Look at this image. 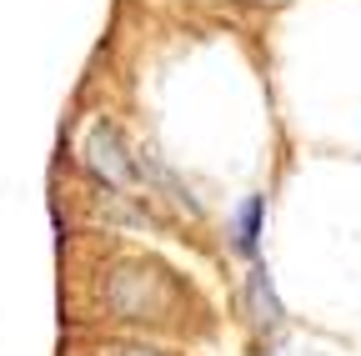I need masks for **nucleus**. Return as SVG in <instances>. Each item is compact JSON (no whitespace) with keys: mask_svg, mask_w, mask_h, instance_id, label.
<instances>
[{"mask_svg":"<svg viewBox=\"0 0 361 356\" xmlns=\"http://www.w3.org/2000/svg\"><path fill=\"white\" fill-rule=\"evenodd\" d=\"M85 161H90V171L101 176L106 186H130V181H146V161L135 156L130 146H126V136L116 125H96L90 130V141H85Z\"/></svg>","mask_w":361,"mask_h":356,"instance_id":"f257e3e1","label":"nucleus"},{"mask_svg":"<svg viewBox=\"0 0 361 356\" xmlns=\"http://www.w3.org/2000/svg\"><path fill=\"white\" fill-rule=\"evenodd\" d=\"M246 317H251L256 331H276L281 317H286L276 286H271V276H266V266H251V276H246Z\"/></svg>","mask_w":361,"mask_h":356,"instance_id":"f03ea898","label":"nucleus"},{"mask_svg":"<svg viewBox=\"0 0 361 356\" xmlns=\"http://www.w3.org/2000/svg\"><path fill=\"white\" fill-rule=\"evenodd\" d=\"M261 221H266V196H246L241 201V211H236V226H231V246L241 251V256H256V246H261Z\"/></svg>","mask_w":361,"mask_h":356,"instance_id":"7ed1b4c3","label":"nucleus"},{"mask_svg":"<svg viewBox=\"0 0 361 356\" xmlns=\"http://www.w3.org/2000/svg\"><path fill=\"white\" fill-rule=\"evenodd\" d=\"M116 356H161V351H146V346H126V351H116Z\"/></svg>","mask_w":361,"mask_h":356,"instance_id":"20e7f679","label":"nucleus"}]
</instances>
